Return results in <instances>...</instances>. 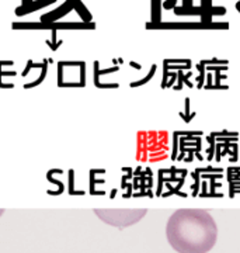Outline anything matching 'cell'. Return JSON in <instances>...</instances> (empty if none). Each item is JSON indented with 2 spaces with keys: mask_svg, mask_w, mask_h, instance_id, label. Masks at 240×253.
Segmentation results:
<instances>
[{
  "mask_svg": "<svg viewBox=\"0 0 240 253\" xmlns=\"http://www.w3.org/2000/svg\"><path fill=\"white\" fill-rule=\"evenodd\" d=\"M170 246L178 253H208L218 239L213 217L202 208H180L166 225Z\"/></svg>",
  "mask_w": 240,
  "mask_h": 253,
  "instance_id": "cell-1",
  "label": "cell"
},
{
  "mask_svg": "<svg viewBox=\"0 0 240 253\" xmlns=\"http://www.w3.org/2000/svg\"><path fill=\"white\" fill-rule=\"evenodd\" d=\"M96 215L108 225L126 228L139 222L148 212L146 208H96Z\"/></svg>",
  "mask_w": 240,
  "mask_h": 253,
  "instance_id": "cell-2",
  "label": "cell"
},
{
  "mask_svg": "<svg viewBox=\"0 0 240 253\" xmlns=\"http://www.w3.org/2000/svg\"><path fill=\"white\" fill-rule=\"evenodd\" d=\"M78 1H79V0H66V3L63 4L61 9L55 10L52 13L44 16V17H42V21H53V20H56V18L62 17L65 14H68L72 10V7H75V4H76Z\"/></svg>",
  "mask_w": 240,
  "mask_h": 253,
  "instance_id": "cell-3",
  "label": "cell"
},
{
  "mask_svg": "<svg viewBox=\"0 0 240 253\" xmlns=\"http://www.w3.org/2000/svg\"><path fill=\"white\" fill-rule=\"evenodd\" d=\"M52 1L55 0H38V1H31L30 4H27L24 7H20V9L16 10V13H17L18 16H23V13H26V11H31V10H37V9H41V7H44L46 4H51Z\"/></svg>",
  "mask_w": 240,
  "mask_h": 253,
  "instance_id": "cell-4",
  "label": "cell"
},
{
  "mask_svg": "<svg viewBox=\"0 0 240 253\" xmlns=\"http://www.w3.org/2000/svg\"><path fill=\"white\" fill-rule=\"evenodd\" d=\"M28 28V27H52L53 26H40V24H14V28ZM93 28L94 26L93 24H90V26H83V24H56V28Z\"/></svg>",
  "mask_w": 240,
  "mask_h": 253,
  "instance_id": "cell-5",
  "label": "cell"
},
{
  "mask_svg": "<svg viewBox=\"0 0 240 253\" xmlns=\"http://www.w3.org/2000/svg\"><path fill=\"white\" fill-rule=\"evenodd\" d=\"M153 20H159V0H153Z\"/></svg>",
  "mask_w": 240,
  "mask_h": 253,
  "instance_id": "cell-6",
  "label": "cell"
},
{
  "mask_svg": "<svg viewBox=\"0 0 240 253\" xmlns=\"http://www.w3.org/2000/svg\"><path fill=\"white\" fill-rule=\"evenodd\" d=\"M24 1V6H27V4H30L31 3V0H23Z\"/></svg>",
  "mask_w": 240,
  "mask_h": 253,
  "instance_id": "cell-7",
  "label": "cell"
},
{
  "mask_svg": "<svg viewBox=\"0 0 240 253\" xmlns=\"http://www.w3.org/2000/svg\"><path fill=\"white\" fill-rule=\"evenodd\" d=\"M236 9L240 11V1H238V4H236Z\"/></svg>",
  "mask_w": 240,
  "mask_h": 253,
  "instance_id": "cell-8",
  "label": "cell"
},
{
  "mask_svg": "<svg viewBox=\"0 0 240 253\" xmlns=\"http://www.w3.org/2000/svg\"><path fill=\"white\" fill-rule=\"evenodd\" d=\"M3 212H4V210H0V215H3Z\"/></svg>",
  "mask_w": 240,
  "mask_h": 253,
  "instance_id": "cell-9",
  "label": "cell"
}]
</instances>
